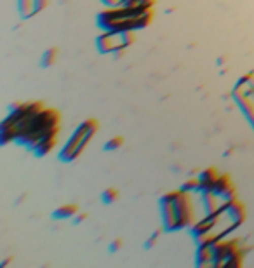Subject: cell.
<instances>
[{
  "instance_id": "obj_1",
  "label": "cell",
  "mask_w": 254,
  "mask_h": 268,
  "mask_svg": "<svg viewBox=\"0 0 254 268\" xmlns=\"http://www.w3.org/2000/svg\"><path fill=\"white\" fill-rule=\"evenodd\" d=\"M153 21V9L138 11L131 7H112L96 16V24L101 31H136Z\"/></svg>"
},
{
  "instance_id": "obj_2",
  "label": "cell",
  "mask_w": 254,
  "mask_h": 268,
  "mask_svg": "<svg viewBox=\"0 0 254 268\" xmlns=\"http://www.w3.org/2000/svg\"><path fill=\"white\" fill-rule=\"evenodd\" d=\"M161 214H162V226L167 231H174L190 225L192 221L190 193L183 192V190H176V192L162 195Z\"/></svg>"
},
{
  "instance_id": "obj_3",
  "label": "cell",
  "mask_w": 254,
  "mask_h": 268,
  "mask_svg": "<svg viewBox=\"0 0 254 268\" xmlns=\"http://www.w3.org/2000/svg\"><path fill=\"white\" fill-rule=\"evenodd\" d=\"M98 131V122L94 119H87L80 122L77 125V129L72 132V136L68 138V141L61 148L58 158L61 162H72L80 155L85 150V146L89 145V141L92 140V136Z\"/></svg>"
},
{
  "instance_id": "obj_4",
  "label": "cell",
  "mask_w": 254,
  "mask_h": 268,
  "mask_svg": "<svg viewBox=\"0 0 254 268\" xmlns=\"http://www.w3.org/2000/svg\"><path fill=\"white\" fill-rule=\"evenodd\" d=\"M133 42V31H101L96 37V49L100 54H113L117 51H125Z\"/></svg>"
},
{
  "instance_id": "obj_5",
  "label": "cell",
  "mask_w": 254,
  "mask_h": 268,
  "mask_svg": "<svg viewBox=\"0 0 254 268\" xmlns=\"http://www.w3.org/2000/svg\"><path fill=\"white\" fill-rule=\"evenodd\" d=\"M218 176H219V174L216 173V169H212V168L202 171V173L197 176V178H199V181H200V190H199V192H202V190H211L212 183L218 180Z\"/></svg>"
},
{
  "instance_id": "obj_6",
  "label": "cell",
  "mask_w": 254,
  "mask_h": 268,
  "mask_svg": "<svg viewBox=\"0 0 254 268\" xmlns=\"http://www.w3.org/2000/svg\"><path fill=\"white\" fill-rule=\"evenodd\" d=\"M56 141H58V136L46 138V140H44V141H40V143L37 145L34 150H31V153H34L35 157H46L47 153L51 152L52 148H54Z\"/></svg>"
},
{
  "instance_id": "obj_7",
  "label": "cell",
  "mask_w": 254,
  "mask_h": 268,
  "mask_svg": "<svg viewBox=\"0 0 254 268\" xmlns=\"http://www.w3.org/2000/svg\"><path fill=\"white\" fill-rule=\"evenodd\" d=\"M79 213V207L75 204H67V206H61L58 209L52 213V218L54 219H70L73 218L75 214Z\"/></svg>"
},
{
  "instance_id": "obj_8",
  "label": "cell",
  "mask_w": 254,
  "mask_h": 268,
  "mask_svg": "<svg viewBox=\"0 0 254 268\" xmlns=\"http://www.w3.org/2000/svg\"><path fill=\"white\" fill-rule=\"evenodd\" d=\"M153 4L155 0H124V2H120V6L138 11H151L153 9Z\"/></svg>"
},
{
  "instance_id": "obj_9",
  "label": "cell",
  "mask_w": 254,
  "mask_h": 268,
  "mask_svg": "<svg viewBox=\"0 0 254 268\" xmlns=\"http://www.w3.org/2000/svg\"><path fill=\"white\" fill-rule=\"evenodd\" d=\"M18 11L23 19L31 18L35 12V0H18Z\"/></svg>"
},
{
  "instance_id": "obj_10",
  "label": "cell",
  "mask_w": 254,
  "mask_h": 268,
  "mask_svg": "<svg viewBox=\"0 0 254 268\" xmlns=\"http://www.w3.org/2000/svg\"><path fill=\"white\" fill-rule=\"evenodd\" d=\"M56 58H58V49H56V47L47 49V51L42 54V58H40V66H42V68L52 66V64L56 63Z\"/></svg>"
},
{
  "instance_id": "obj_11",
  "label": "cell",
  "mask_w": 254,
  "mask_h": 268,
  "mask_svg": "<svg viewBox=\"0 0 254 268\" xmlns=\"http://www.w3.org/2000/svg\"><path fill=\"white\" fill-rule=\"evenodd\" d=\"M179 190H183V192H186V193H197L200 190V181H199V178H195V180H188L185 181L181 185V188Z\"/></svg>"
},
{
  "instance_id": "obj_12",
  "label": "cell",
  "mask_w": 254,
  "mask_h": 268,
  "mask_svg": "<svg viewBox=\"0 0 254 268\" xmlns=\"http://www.w3.org/2000/svg\"><path fill=\"white\" fill-rule=\"evenodd\" d=\"M122 145H124V138L115 136V138H112V140H108L105 143V152H113V150L120 148Z\"/></svg>"
},
{
  "instance_id": "obj_13",
  "label": "cell",
  "mask_w": 254,
  "mask_h": 268,
  "mask_svg": "<svg viewBox=\"0 0 254 268\" xmlns=\"http://www.w3.org/2000/svg\"><path fill=\"white\" fill-rule=\"evenodd\" d=\"M118 197L117 190L115 188H106L103 193H101V200H103V204H112V202H115Z\"/></svg>"
},
{
  "instance_id": "obj_14",
  "label": "cell",
  "mask_w": 254,
  "mask_h": 268,
  "mask_svg": "<svg viewBox=\"0 0 254 268\" xmlns=\"http://www.w3.org/2000/svg\"><path fill=\"white\" fill-rule=\"evenodd\" d=\"M101 4L106 7V9H112V7H118V4H120V0H100Z\"/></svg>"
},
{
  "instance_id": "obj_15",
  "label": "cell",
  "mask_w": 254,
  "mask_h": 268,
  "mask_svg": "<svg viewBox=\"0 0 254 268\" xmlns=\"http://www.w3.org/2000/svg\"><path fill=\"white\" fill-rule=\"evenodd\" d=\"M46 6H47V0H35V12L46 9Z\"/></svg>"
},
{
  "instance_id": "obj_16",
  "label": "cell",
  "mask_w": 254,
  "mask_h": 268,
  "mask_svg": "<svg viewBox=\"0 0 254 268\" xmlns=\"http://www.w3.org/2000/svg\"><path fill=\"white\" fill-rule=\"evenodd\" d=\"M122 247V241L120 239H117V241H113L112 244H110V251H112V253H115V251H118Z\"/></svg>"
},
{
  "instance_id": "obj_17",
  "label": "cell",
  "mask_w": 254,
  "mask_h": 268,
  "mask_svg": "<svg viewBox=\"0 0 254 268\" xmlns=\"http://www.w3.org/2000/svg\"><path fill=\"white\" fill-rule=\"evenodd\" d=\"M85 219V214L84 213H77L75 216H73V223H75V225H79L80 221H84Z\"/></svg>"
}]
</instances>
